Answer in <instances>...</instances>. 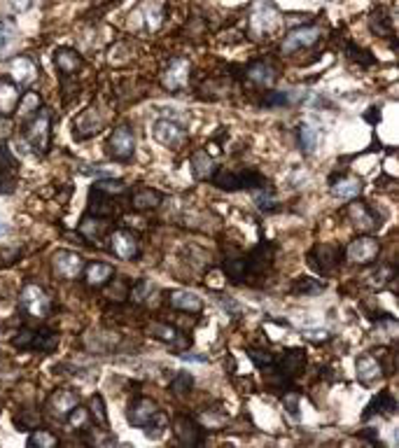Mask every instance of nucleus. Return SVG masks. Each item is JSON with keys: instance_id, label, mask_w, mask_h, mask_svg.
Segmentation results:
<instances>
[{"instance_id": "1", "label": "nucleus", "mask_w": 399, "mask_h": 448, "mask_svg": "<svg viewBox=\"0 0 399 448\" xmlns=\"http://www.w3.org/2000/svg\"><path fill=\"white\" fill-rule=\"evenodd\" d=\"M23 140L35 155H47L52 145V112L38 108L23 124Z\"/></svg>"}, {"instance_id": "2", "label": "nucleus", "mask_w": 399, "mask_h": 448, "mask_svg": "<svg viewBox=\"0 0 399 448\" xmlns=\"http://www.w3.org/2000/svg\"><path fill=\"white\" fill-rule=\"evenodd\" d=\"M306 369V350L301 348H287L280 357H275L273 367L266 369L269 376H278L280 381H292L297 379L301 371Z\"/></svg>"}, {"instance_id": "3", "label": "nucleus", "mask_w": 399, "mask_h": 448, "mask_svg": "<svg viewBox=\"0 0 399 448\" xmlns=\"http://www.w3.org/2000/svg\"><path fill=\"white\" fill-rule=\"evenodd\" d=\"M278 26H280V12L275 10V5L262 3V5H257V8L252 10L250 23H248L252 40L266 38V35H271Z\"/></svg>"}, {"instance_id": "4", "label": "nucleus", "mask_w": 399, "mask_h": 448, "mask_svg": "<svg viewBox=\"0 0 399 448\" xmlns=\"http://www.w3.org/2000/svg\"><path fill=\"white\" fill-rule=\"evenodd\" d=\"M19 304L23 309V313L35 317V320H45L52 311V299L43 287L35 285V282H28L26 287L19 294Z\"/></svg>"}, {"instance_id": "5", "label": "nucleus", "mask_w": 399, "mask_h": 448, "mask_svg": "<svg viewBox=\"0 0 399 448\" xmlns=\"http://www.w3.org/2000/svg\"><path fill=\"white\" fill-rule=\"evenodd\" d=\"M378 255H380V243L372 234H362L360 238L350 240L348 247H345V259L350 264H357V267H367Z\"/></svg>"}, {"instance_id": "6", "label": "nucleus", "mask_w": 399, "mask_h": 448, "mask_svg": "<svg viewBox=\"0 0 399 448\" xmlns=\"http://www.w3.org/2000/svg\"><path fill=\"white\" fill-rule=\"evenodd\" d=\"M345 215H348L350 224H353L360 234H374V232H378V229L383 227V224H380V222H383V217H380L376 210H374L372 205L365 203V201H355V199H353V203L348 205Z\"/></svg>"}, {"instance_id": "7", "label": "nucleus", "mask_w": 399, "mask_h": 448, "mask_svg": "<svg viewBox=\"0 0 399 448\" xmlns=\"http://www.w3.org/2000/svg\"><path fill=\"white\" fill-rule=\"evenodd\" d=\"M161 418V411H159V406H157L155 399H150V397H138V399H133L131 404H128V409H126V421H128V425H133V427H152L157 421Z\"/></svg>"}, {"instance_id": "8", "label": "nucleus", "mask_w": 399, "mask_h": 448, "mask_svg": "<svg viewBox=\"0 0 399 448\" xmlns=\"http://www.w3.org/2000/svg\"><path fill=\"white\" fill-rule=\"evenodd\" d=\"M84 257L78 255L73 250H58L54 252L52 257V269H54V276L56 278H63V280H75L84 273Z\"/></svg>"}, {"instance_id": "9", "label": "nucleus", "mask_w": 399, "mask_h": 448, "mask_svg": "<svg viewBox=\"0 0 399 448\" xmlns=\"http://www.w3.org/2000/svg\"><path fill=\"white\" fill-rule=\"evenodd\" d=\"M341 255L343 252L337 243H318L310 250L308 262H310V267L318 269L322 276H330L339 269V264H341Z\"/></svg>"}, {"instance_id": "10", "label": "nucleus", "mask_w": 399, "mask_h": 448, "mask_svg": "<svg viewBox=\"0 0 399 448\" xmlns=\"http://www.w3.org/2000/svg\"><path fill=\"white\" fill-rule=\"evenodd\" d=\"M320 38H322V28L320 26H299V28H295V31H290L285 35L283 45H280V52L290 56L299 49L313 47Z\"/></svg>"}, {"instance_id": "11", "label": "nucleus", "mask_w": 399, "mask_h": 448, "mask_svg": "<svg viewBox=\"0 0 399 448\" xmlns=\"http://www.w3.org/2000/svg\"><path fill=\"white\" fill-rule=\"evenodd\" d=\"M108 155L117 161H131L136 155V138H133L131 128L119 126L110 133L108 138Z\"/></svg>"}, {"instance_id": "12", "label": "nucleus", "mask_w": 399, "mask_h": 448, "mask_svg": "<svg viewBox=\"0 0 399 448\" xmlns=\"http://www.w3.org/2000/svg\"><path fill=\"white\" fill-rule=\"evenodd\" d=\"M110 252L117 259H124V262H131L140 255V240L138 236L128 229H117V232L110 234Z\"/></svg>"}, {"instance_id": "13", "label": "nucleus", "mask_w": 399, "mask_h": 448, "mask_svg": "<svg viewBox=\"0 0 399 448\" xmlns=\"http://www.w3.org/2000/svg\"><path fill=\"white\" fill-rule=\"evenodd\" d=\"M273 255H275V245L269 240H262L257 247L245 255V267H248V278L252 276H264L269 269L273 267Z\"/></svg>"}, {"instance_id": "14", "label": "nucleus", "mask_w": 399, "mask_h": 448, "mask_svg": "<svg viewBox=\"0 0 399 448\" xmlns=\"http://www.w3.org/2000/svg\"><path fill=\"white\" fill-rule=\"evenodd\" d=\"M80 404V394L75 390H54L47 397V414L54 416L56 421H66L70 416V411L75 409V406Z\"/></svg>"}, {"instance_id": "15", "label": "nucleus", "mask_w": 399, "mask_h": 448, "mask_svg": "<svg viewBox=\"0 0 399 448\" xmlns=\"http://www.w3.org/2000/svg\"><path fill=\"white\" fill-rule=\"evenodd\" d=\"M362 190H365V182H362V178H357V175L343 173V175H334L330 180L332 197L341 199V201H353V199L360 197Z\"/></svg>"}, {"instance_id": "16", "label": "nucleus", "mask_w": 399, "mask_h": 448, "mask_svg": "<svg viewBox=\"0 0 399 448\" xmlns=\"http://www.w3.org/2000/svg\"><path fill=\"white\" fill-rule=\"evenodd\" d=\"M190 73H192V63L187 58H173L171 66L163 73L161 82L168 91H183L190 85Z\"/></svg>"}, {"instance_id": "17", "label": "nucleus", "mask_w": 399, "mask_h": 448, "mask_svg": "<svg viewBox=\"0 0 399 448\" xmlns=\"http://www.w3.org/2000/svg\"><path fill=\"white\" fill-rule=\"evenodd\" d=\"M152 135H155L157 143L175 147L185 140V128L173 120H157L155 126H152Z\"/></svg>"}, {"instance_id": "18", "label": "nucleus", "mask_w": 399, "mask_h": 448, "mask_svg": "<svg viewBox=\"0 0 399 448\" xmlns=\"http://www.w3.org/2000/svg\"><path fill=\"white\" fill-rule=\"evenodd\" d=\"M16 168L19 161L12 157L5 145H0V194H12L16 187Z\"/></svg>"}, {"instance_id": "19", "label": "nucleus", "mask_w": 399, "mask_h": 448, "mask_svg": "<svg viewBox=\"0 0 399 448\" xmlns=\"http://www.w3.org/2000/svg\"><path fill=\"white\" fill-rule=\"evenodd\" d=\"M131 19H133V23H136V28H140L145 23L148 31H157V28L161 26V19H163L161 5L155 3V0H148V3L138 5L136 12L131 14Z\"/></svg>"}, {"instance_id": "20", "label": "nucleus", "mask_w": 399, "mask_h": 448, "mask_svg": "<svg viewBox=\"0 0 399 448\" xmlns=\"http://www.w3.org/2000/svg\"><path fill=\"white\" fill-rule=\"evenodd\" d=\"M175 437L183 446H201L203 444V429L192 418H178L175 421Z\"/></svg>"}, {"instance_id": "21", "label": "nucleus", "mask_w": 399, "mask_h": 448, "mask_svg": "<svg viewBox=\"0 0 399 448\" xmlns=\"http://www.w3.org/2000/svg\"><path fill=\"white\" fill-rule=\"evenodd\" d=\"M103 126V120H101V112L96 108H89L87 112H82L80 120L75 122V138L78 140H87L91 138V135H96L101 131Z\"/></svg>"}, {"instance_id": "22", "label": "nucleus", "mask_w": 399, "mask_h": 448, "mask_svg": "<svg viewBox=\"0 0 399 448\" xmlns=\"http://www.w3.org/2000/svg\"><path fill=\"white\" fill-rule=\"evenodd\" d=\"M110 229V222L108 217H98V215H84L80 222V234L84 236L89 243H98V240H103V236L108 234Z\"/></svg>"}, {"instance_id": "23", "label": "nucleus", "mask_w": 399, "mask_h": 448, "mask_svg": "<svg viewBox=\"0 0 399 448\" xmlns=\"http://www.w3.org/2000/svg\"><path fill=\"white\" fill-rule=\"evenodd\" d=\"M168 302L173 309L185 311V313H201L203 309V299L192 290H173L168 294Z\"/></svg>"}, {"instance_id": "24", "label": "nucleus", "mask_w": 399, "mask_h": 448, "mask_svg": "<svg viewBox=\"0 0 399 448\" xmlns=\"http://www.w3.org/2000/svg\"><path fill=\"white\" fill-rule=\"evenodd\" d=\"M355 367H357V381L362 385H372L374 381H378L383 376V367H380L378 357L374 355H360Z\"/></svg>"}, {"instance_id": "25", "label": "nucleus", "mask_w": 399, "mask_h": 448, "mask_svg": "<svg viewBox=\"0 0 399 448\" xmlns=\"http://www.w3.org/2000/svg\"><path fill=\"white\" fill-rule=\"evenodd\" d=\"M397 411V399L392 397V392L388 390H383V392H378L376 397L372 399V402L367 404V409H365V421H369V418H374V416H392Z\"/></svg>"}, {"instance_id": "26", "label": "nucleus", "mask_w": 399, "mask_h": 448, "mask_svg": "<svg viewBox=\"0 0 399 448\" xmlns=\"http://www.w3.org/2000/svg\"><path fill=\"white\" fill-rule=\"evenodd\" d=\"M54 63H56L58 73L70 78V75L78 73L84 61H82V56L75 49H70V47H61V49H56V54H54Z\"/></svg>"}, {"instance_id": "27", "label": "nucleus", "mask_w": 399, "mask_h": 448, "mask_svg": "<svg viewBox=\"0 0 399 448\" xmlns=\"http://www.w3.org/2000/svg\"><path fill=\"white\" fill-rule=\"evenodd\" d=\"M161 201H163V194L152 190V187H138L131 197V205L136 210H155L159 208Z\"/></svg>"}, {"instance_id": "28", "label": "nucleus", "mask_w": 399, "mask_h": 448, "mask_svg": "<svg viewBox=\"0 0 399 448\" xmlns=\"http://www.w3.org/2000/svg\"><path fill=\"white\" fill-rule=\"evenodd\" d=\"M190 166H192V175H194L196 180H210V178H213V173L217 170L213 157H210V152H203V150H198V152L192 155Z\"/></svg>"}, {"instance_id": "29", "label": "nucleus", "mask_w": 399, "mask_h": 448, "mask_svg": "<svg viewBox=\"0 0 399 448\" xmlns=\"http://www.w3.org/2000/svg\"><path fill=\"white\" fill-rule=\"evenodd\" d=\"M10 73L14 75V80L19 85L28 87L35 80V75H38V68H35V63L28 56H19L14 61H10Z\"/></svg>"}, {"instance_id": "30", "label": "nucleus", "mask_w": 399, "mask_h": 448, "mask_svg": "<svg viewBox=\"0 0 399 448\" xmlns=\"http://www.w3.org/2000/svg\"><path fill=\"white\" fill-rule=\"evenodd\" d=\"M213 185L225 192H238L243 190V175L240 170H229V168H217L213 173Z\"/></svg>"}, {"instance_id": "31", "label": "nucleus", "mask_w": 399, "mask_h": 448, "mask_svg": "<svg viewBox=\"0 0 399 448\" xmlns=\"http://www.w3.org/2000/svg\"><path fill=\"white\" fill-rule=\"evenodd\" d=\"M19 105V89L12 80L0 78V115H10Z\"/></svg>"}, {"instance_id": "32", "label": "nucleus", "mask_w": 399, "mask_h": 448, "mask_svg": "<svg viewBox=\"0 0 399 448\" xmlns=\"http://www.w3.org/2000/svg\"><path fill=\"white\" fill-rule=\"evenodd\" d=\"M89 213L98 215V217H113L115 215L113 197H108V194L98 192L96 187H91V192H89Z\"/></svg>"}, {"instance_id": "33", "label": "nucleus", "mask_w": 399, "mask_h": 448, "mask_svg": "<svg viewBox=\"0 0 399 448\" xmlns=\"http://www.w3.org/2000/svg\"><path fill=\"white\" fill-rule=\"evenodd\" d=\"M248 80L255 82V85H262V87H271L275 82V70H273L271 63L257 61L248 68Z\"/></svg>"}, {"instance_id": "34", "label": "nucleus", "mask_w": 399, "mask_h": 448, "mask_svg": "<svg viewBox=\"0 0 399 448\" xmlns=\"http://www.w3.org/2000/svg\"><path fill=\"white\" fill-rule=\"evenodd\" d=\"M110 276H113V269L108 267V264H87L84 267V280L89 287H103L105 282L110 280Z\"/></svg>"}, {"instance_id": "35", "label": "nucleus", "mask_w": 399, "mask_h": 448, "mask_svg": "<svg viewBox=\"0 0 399 448\" xmlns=\"http://www.w3.org/2000/svg\"><path fill=\"white\" fill-rule=\"evenodd\" d=\"M58 346V334L52 332V329H35V336H33V346L31 350H38V352H54Z\"/></svg>"}, {"instance_id": "36", "label": "nucleus", "mask_w": 399, "mask_h": 448, "mask_svg": "<svg viewBox=\"0 0 399 448\" xmlns=\"http://www.w3.org/2000/svg\"><path fill=\"white\" fill-rule=\"evenodd\" d=\"M225 273L229 276V280L233 282H245L248 280V267H245V257L233 255L225 259Z\"/></svg>"}, {"instance_id": "37", "label": "nucleus", "mask_w": 399, "mask_h": 448, "mask_svg": "<svg viewBox=\"0 0 399 448\" xmlns=\"http://www.w3.org/2000/svg\"><path fill=\"white\" fill-rule=\"evenodd\" d=\"M369 26H372V33H376L378 38H390L392 35V19L385 14L383 8L374 12L372 19H369Z\"/></svg>"}, {"instance_id": "38", "label": "nucleus", "mask_w": 399, "mask_h": 448, "mask_svg": "<svg viewBox=\"0 0 399 448\" xmlns=\"http://www.w3.org/2000/svg\"><path fill=\"white\" fill-rule=\"evenodd\" d=\"M299 145H301L304 155H313L315 145H318V131L310 124H301L299 126Z\"/></svg>"}, {"instance_id": "39", "label": "nucleus", "mask_w": 399, "mask_h": 448, "mask_svg": "<svg viewBox=\"0 0 399 448\" xmlns=\"http://www.w3.org/2000/svg\"><path fill=\"white\" fill-rule=\"evenodd\" d=\"M148 334L163 341V344H173V341L180 336L178 329H175L173 325H166V322H152V325L148 327Z\"/></svg>"}, {"instance_id": "40", "label": "nucleus", "mask_w": 399, "mask_h": 448, "mask_svg": "<svg viewBox=\"0 0 399 448\" xmlns=\"http://www.w3.org/2000/svg\"><path fill=\"white\" fill-rule=\"evenodd\" d=\"M325 282L322 280H315V278H297L295 285H292V292L295 294H322L325 292Z\"/></svg>"}, {"instance_id": "41", "label": "nucleus", "mask_w": 399, "mask_h": 448, "mask_svg": "<svg viewBox=\"0 0 399 448\" xmlns=\"http://www.w3.org/2000/svg\"><path fill=\"white\" fill-rule=\"evenodd\" d=\"M128 292H131V285H128L126 278H115L108 287H105V294H108V299H113V302H124V299H128Z\"/></svg>"}, {"instance_id": "42", "label": "nucleus", "mask_w": 399, "mask_h": 448, "mask_svg": "<svg viewBox=\"0 0 399 448\" xmlns=\"http://www.w3.org/2000/svg\"><path fill=\"white\" fill-rule=\"evenodd\" d=\"M91 411H89V416L93 418V421L98 423L101 427H105L108 429V425H110V418H108V411H105V399L101 397V394H93L91 397Z\"/></svg>"}, {"instance_id": "43", "label": "nucleus", "mask_w": 399, "mask_h": 448, "mask_svg": "<svg viewBox=\"0 0 399 448\" xmlns=\"http://www.w3.org/2000/svg\"><path fill=\"white\" fill-rule=\"evenodd\" d=\"M248 357L252 359V362H255V367L262 369V371L271 369L273 362H275V355H273V352L264 350V348H248Z\"/></svg>"}, {"instance_id": "44", "label": "nucleus", "mask_w": 399, "mask_h": 448, "mask_svg": "<svg viewBox=\"0 0 399 448\" xmlns=\"http://www.w3.org/2000/svg\"><path fill=\"white\" fill-rule=\"evenodd\" d=\"M93 187H96L98 192L108 194V197H124L128 192L126 182H122V180H98Z\"/></svg>"}, {"instance_id": "45", "label": "nucleus", "mask_w": 399, "mask_h": 448, "mask_svg": "<svg viewBox=\"0 0 399 448\" xmlns=\"http://www.w3.org/2000/svg\"><path fill=\"white\" fill-rule=\"evenodd\" d=\"M194 388V376L187 374V371H178V374L173 376V383H171V390L175 394H187Z\"/></svg>"}, {"instance_id": "46", "label": "nucleus", "mask_w": 399, "mask_h": 448, "mask_svg": "<svg viewBox=\"0 0 399 448\" xmlns=\"http://www.w3.org/2000/svg\"><path fill=\"white\" fill-rule=\"evenodd\" d=\"M252 199H255V203H257V208H260V210H273V205H275L273 187H264V190H255V192H252Z\"/></svg>"}, {"instance_id": "47", "label": "nucleus", "mask_w": 399, "mask_h": 448, "mask_svg": "<svg viewBox=\"0 0 399 448\" xmlns=\"http://www.w3.org/2000/svg\"><path fill=\"white\" fill-rule=\"evenodd\" d=\"M28 446L31 448H52L56 446V437L47 429H35V432L28 437Z\"/></svg>"}, {"instance_id": "48", "label": "nucleus", "mask_w": 399, "mask_h": 448, "mask_svg": "<svg viewBox=\"0 0 399 448\" xmlns=\"http://www.w3.org/2000/svg\"><path fill=\"white\" fill-rule=\"evenodd\" d=\"M66 423H68L70 427H75V429H78V427H87V423H89V411L82 409V406L78 404L73 411H70V416L66 418Z\"/></svg>"}, {"instance_id": "49", "label": "nucleus", "mask_w": 399, "mask_h": 448, "mask_svg": "<svg viewBox=\"0 0 399 448\" xmlns=\"http://www.w3.org/2000/svg\"><path fill=\"white\" fill-rule=\"evenodd\" d=\"M38 108H43V103H40L38 93H35V91L23 93V101H21V112H23V117L28 120V117H31Z\"/></svg>"}, {"instance_id": "50", "label": "nucleus", "mask_w": 399, "mask_h": 448, "mask_svg": "<svg viewBox=\"0 0 399 448\" xmlns=\"http://www.w3.org/2000/svg\"><path fill=\"white\" fill-rule=\"evenodd\" d=\"M33 336H35V329L23 327V329H19V332H16V336L12 339V344H14L16 348H21V350H31Z\"/></svg>"}, {"instance_id": "51", "label": "nucleus", "mask_w": 399, "mask_h": 448, "mask_svg": "<svg viewBox=\"0 0 399 448\" xmlns=\"http://www.w3.org/2000/svg\"><path fill=\"white\" fill-rule=\"evenodd\" d=\"M14 33H16V28H14V23L8 21V19H0V52L5 49L10 43H12V38H14Z\"/></svg>"}, {"instance_id": "52", "label": "nucleus", "mask_w": 399, "mask_h": 448, "mask_svg": "<svg viewBox=\"0 0 399 448\" xmlns=\"http://www.w3.org/2000/svg\"><path fill=\"white\" fill-rule=\"evenodd\" d=\"M392 271L390 267H380V271H374L372 276H369V285H374V287H383L385 282L392 280Z\"/></svg>"}, {"instance_id": "53", "label": "nucleus", "mask_w": 399, "mask_h": 448, "mask_svg": "<svg viewBox=\"0 0 399 448\" xmlns=\"http://www.w3.org/2000/svg\"><path fill=\"white\" fill-rule=\"evenodd\" d=\"M287 103H290V96L283 91H269L262 101V105H266V108H275V105H287Z\"/></svg>"}, {"instance_id": "54", "label": "nucleus", "mask_w": 399, "mask_h": 448, "mask_svg": "<svg viewBox=\"0 0 399 448\" xmlns=\"http://www.w3.org/2000/svg\"><path fill=\"white\" fill-rule=\"evenodd\" d=\"M301 336L306 341H313V344H325V341H330V332H327V329H304Z\"/></svg>"}, {"instance_id": "55", "label": "nucleus", "mask_w": 399, "mask_h": 448, "mask_svg": "<svg viewBox=\"0 0 399 448\" xmlns=\"http://www.w3.org/2000/svg\"><path fill=\"white\" fill-rule=\"evenodd\" d=\"M12 131H14V122H12L10 115H0V143L8 140Z\"/></svg>"}, {"instance_id": "56", "label": "nucleus", "mask_w": 399, "mask_h": 448, "mask_svg": "<svg viewBox=\"0 0 399 448\" xmlns=\"http://www.w3.org/2000/svg\"><path fill=\"white\" fill-rule=\"evenodd\" d=\"M285 406H287V411H290L292 418H299V394H287Z\"/></svg>"}, {"instance_id": "57", "label": "nucleus", "mask_w": 399, "mask_h": 448, "mask_svg": "<svg viewBox=\"0 0 399 448\" xmlns=\"http://www.w3.org/2000/svg\"><path fill=\"white\" fill-rule=\"evenodd\" d=\"M220 304L225 306V311H229V313H233V315H238L240 313V306L233 302V299H227V297H222L220 299Z\"/></svg>"}, {"instance_id": "58", "label": "nucleus", "mask_w": 399, "mask_h": 448, "mask_svg": "<svg viewBox=\"0 0 399 448\" xmlns=\"http://www.w3.org/2000/svg\"><path fill=\"white\" fill-rule=\"evenodd\" d=\"M10 3H12V8H14V12H26L31 8V0H10Z\"/></svg>"}, {"instance_id": "59", "label": "nucleus", "mask_w": 399, "mask_h": 448, "mask_svg": "<svg viewBox=\"0 0 399 448\" xmlns=\"http://www.w3.org/2000/svg\"><path fill=\"white\" fill-rule=\"evenodd\" d=\"M185 359H194V362H205V357H201V355H183Z\"/></svg>"}, {"instance_id": "60", "label": "nucleus", "mask_w": 399, "mask_h": 448, "mask_svg": "<svg viewBox=\"0 0 399 448\" xmlns=\"http://www.w3.org/2000/svg\"><path fill=\"white\" fill-rule=\"evenodd\" d=\"M3 234H8V227H5V224L0 222V236H3Z\"/></svg>"}, {"instance_id": "61", "label": "nucleus", "mask_w": 399, "mask_h": 448, "mask_svg": "<svg viewBox=\"0 0 399 448\" xmlns=\"http://www.w3.org/2000/svg\"><path fill=\"white\" fill-rule=\"evenodd\" d=\"M0 367H3V357H0Z\"/></svg>"}]
</instances>
